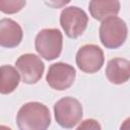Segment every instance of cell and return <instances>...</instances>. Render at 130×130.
<instances>
[{
  "instance_id": "1",
  "label": "cell",
  "mask_w": 130,
  "mask_h": 130,
  "mask_svg": "<svg viewBox=\"0 0 130 130\" xmlns=\"http://www.w3.org/2000/svg\"><path fill=\"white\" fill-rule=\"evenodd\" d=\"M16 124L19 130H47L51 124L50 111L42 103H26L17 112Z\"/></svg>"
},
{
  "instance_id": "2",
  "label": "cell",
  "mask_w": 130,
  "mask_h": 130,
  "mask_svg": "<svg viewBox=\"0 0 130 130\" xmlns=\"http://www.w3.org/2000/svg\"><path fill=\"white\" fill-rule=\"evenodd\" d=\"M127 35V24L120 17H109L101 23L100 40L107 49H117L121 47L125 43Z\"/></svg>"
},
{
  "instance_id": "3",
  "label": "cell",
  "mask_w": 130,
  "mask_h": 130,
  "mask_svg": "<svg viewBox=\"0 0 130 130\" xmlns=\"http://www.w3.org/2000/svg\"><path fill=\"white\" fill-rule=\"evenodd\" d=\"M63 36L57 28H44L36 37L35 48L44 59L51 61L58 58L62 52Z\"/></svg>"
},
{
  "instance_id": "4",
  "label": "cell",
  "mask_w": 130,
  "mask_h": 130,
  "mask_svg": "<svg viewBox=\"0 0 130 130\" xmlns=\"http://www.w3.org/2000/svg\"><path fill=\"white\" fill-rule=\"evenodd\" d=\"M82 106L80 102L72 96H65L54 105L56 122L66 129H71L77 125L82 118Z\"/></svg>"
},
{
  "instance_id": "5",
  "label": "cell",
  "mask_w": 130,
  "mask_h": 130,
  "mask_svg": "<svg viewBox=\"0 0 130 130\" xmlns=\"http://www.w3.org/2000/svg\"><path fill=\"white\" fill-rule=\"evenodd\" d=\"M87 22V14L77 6L65 7L60 14V24L70 39H76L81 36L86 29Z\"/></svg>"
},
{
  "instance_id": "6",
  "label": "cell",
  "mask_w": 130,
  "mask_h": 130,
  "mask_svg": "<svg viewBox=\"0 0 130 130\" xmlns=\"http://www.w3.org/2000/svg\"><path fill=\"white\" fill-rule=\"evenodd\" d=\"M75 61L81 71L85 73H95L101 70L104 65V52L96 45H84L77 51Z\"/></svg>"
},
{
  "instance_id": "7",
  "label": "cell",
  "mask_w": 130,
  "mask_h": 130,
  "mask_svg": "<svg viewBox=\"0 0 130 130\" xmlns=\"http://www.w3.org/2000/svg\"><path fill=\"white\" fill-rule=\"evenodd\" d=\"M15 67L17 68L21 79L24 83L35 84L43 76L45 70V64L41 58L35 54H23L15 62Z\"/></svg>"
},
{
  "instance_id": "8",
  "label": "cell",
  "mask_w": 130,
  "mask_h": 130,
  "mask_svg": "<svg viewBox=\"0 0 130 130\" xmlns=\"http://www.w3.org/2000/svg\"><path fill=\"white\" fill-rule=\"evenodd\" d=\"M75 76L76 71L73 66L67 63L57 62L49 67L46 81L56 90H65L73 84Z\"/></svg>"
},
{
  "instance_id": "9",
  "label": "cell",
  "mask_w": 130,
  "mask_h": 130,
  "mask_svg": "<svg viewBox=\"0 0 130 130\" xmlns=\"http://www.w3.org/2000/svg\"><path fill=\"white\" fill-rule=\"evenodd\" d=\"M21 26L11 18L0 20V45L4 48H15L22 41Z\"/></svg>"
},
{
  "instance_id": "10",
  "label": "cell",
  "mask_w": 130,
  "mask_h": 130,
  "mask_svg": "<svg viewBox=\"0 0 130 130\" xmlns=\"http://www.w3.org/2000/svg\"><path fill=\"white\" fill-rule=\"evenodd\" d=\"M106 76L111 83H125L130 78V61L123 58L111 59L106 67Z\"/></svg>"
},
{
  "instance_id": "11",
  "label": "cell",
  "mask_w": 130,
  "mask_h": 130,
  "mask_svg": "<svg viewBox=\"0 0 130 130\" xmlns=\"http://www.w3.org/2000/svg\"><path fill=\"white\" fill-rule=\"evenodd\" d=\"M90 15L100 21L116 16L120 11V2L117 0H91L88 4Z\"/></svg>"
},
{
  "instance_id": "12",
  "label": "cell",
  "mask_w": 130,
  "mask_h": 130,
  "mask_svg": "<svg viewBox=\"0 0 130 130\" xmlns=\"http://www.w3.org/2000/svg\"><path fill=\"white\" fill-rule=\"evenodd\" d=\"M0 92L2 94L11 93L16 89V87L19 84V72H17L16 69L11 65H2L0 68Z\"/></svg>"
},
{
  "instance_id": "13",
  "label": "cell",
  "mask_w": 130,
  "mask_h": 130,
  "mask_svg": "<svg viewBox=\"0 0 130 130\" xmlns=\"http://www.w3.org/2000/svg\"><path fill=\"white\" fill-rule=\"evenodd\" d=\"M25 5L23 0H0V10L3 13L12 14L20 11Z\"/></svg>"
},
{
  "instance_id": "14",
  "label": "cell",
  "mask_w": 130,
  "mask_h": 130,
  "mask_svg": "<svg viewBox=\"0 0 130 130\" xmlns=\"http://www.w3.org/2000/svg\"><path fill=\"white\" fill-rule=\"evenodd\" d=\"M76 130H102L101 124L94 119H86L80 123Z\"/></svg>"
},
{
  "instance_id": "15",
  "label": "cell",
  "mask_w": 130,
  "mask_h": 130,
  "mask_svg": "<svg viewBox=\"0 0 130 130\" xmlns=\"http://www.w3.org/2000/svg\"><path fill=\"white\" fill-rule=\"evenodd\" d=\"M120 130H130V117L127 118L120 126Z\"/></svg>"
},
{
  "instance_id": "16",
  "label": "cell",
  "mask_w": 130,
  "mask_h": 130,
  "mask_svg": "<svg viewBox=\"0 0 130 130\" xmlns=\"http://www.w3.org/2000/svg\"><path fill=\"white\" fill-rule=\"evenodd\" d=\"M0 130H11L9 127H7V126H5V125H1L0 126Z\"/></svg>"
}]
</instances>
